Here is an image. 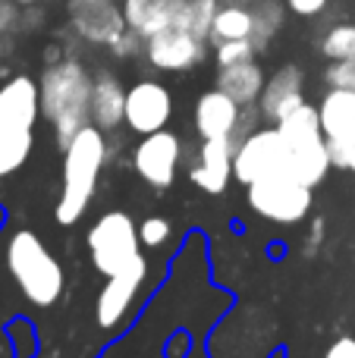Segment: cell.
<instances>
[{
	"mask_svg": "<svg viewBox=\"0 0 355 358\" xmlns=\"http://www.w3.org/2000/svg\"><path fill=\"white\" fill-rule=\"evenodd\" d=\"M92 88L94 76H88V69L79 60H69V57L50 63L41 73V82H38L41 113L50 120L63 148L92 120Z\"/></svg>",
	"mask_w": 355,
	"mask_h": 358,
	"instance_id": "1",
	"label": "cell"
},
{
	"mask_svg": "<svg viewBox=\"0 0 355 358\" xmlns=\"http://www.w3.org/2000/svg\"><path fill=\"white\" fill-rule=\"evenodd\" d=\"M41 92L29 76H13L0 85V176H10L29 161Z\"/></svg>",
	"mask_w": 355,
	"mask_h": 358,
	"instance_id": "2",
	"label": "cell"
},
{
	"mask_svg": "<svg viewBox=\"0 0 355 358\" xmlns=\"http://www.w3.org/2000/svg\"><path fill=\"white\" fill-rule=\"evenodd\" d=\"M107 145L98 126H82L66 145L63 155V195L57 201V220L63 227L75 223L85 214L88 201L98 185V173L104 167Z\"/></svg>",
	"mask_w": 355,
	"mask_h": 358,
	"instance_id": "3",
	"label": "cell"
},
{
	"mask_svg": "<svg viewBox=\"0 0 355 358\" xmlns=\"http://www.w3.org/2000/svg\"><path fill=\"white\" fill-rule=\"evenodd\" d=\"M6 267L16 280L19 292L38 308H48L63 292V267L44 248V242L29 229H19L6 245Z\"/></svg>",
	"mask_w": 355,
	"mask_h": 358,
	"instance_id": "4",
	"label": "cell"
},
{
	"mask_svg": "<svg viewBox=\"0 0 355 358\" xmlns=\"http://www.w3.org/2000/svg\"><path fill=\"white\" fill-rule=\"evenodd\" d=\"M138 227L129 214L123 210H107L88 229V252H92V264L98 273L113 277L123 271L132 258H138Z\"/></svg>",
	"mask_w": 355,
	"mask_h": 358,
	"instance_id": "5",
	"label": "cell"
},
{
	"mask_svg": "<svg viewBox=\"0 0 355 358\" xmlns=\"http://www.w3.org/2000/svg\"><path fill=\"white\" fill-rule=\"evenodd\" d=\"M252 210L270 223H299L312 210V185L299 182L293 173H274L245 185Z\"/></svg>",
	"mask_w": 355,
	"mask_h": 358,
	"instance_id": "6",
	"label": "cell"
},
{
	"mask_svg": "<svg viewBox=\"0 0 355 358\" xmlns=\"http://www.w3.org/2000/svg\"><path fill=\"white\" fill-rule=\"evenodd\" d=\"M289 170V145L280 136V129H258L245 136L236 145L233 155V176L242 185H252L258 179H268L274 173H287Z\"/></svg>",
	"mask_w": 355,
	"mask_h": 358,
	"instance_id": "7",
	"label": "cell"
},
{
	"mask_svg": "<svg viewBox=\"0 0 355 358\" xmlns=\"http://www.w3.org/2000/svg\"><path fill=\"white\" fill-rule=\"evenodd\" d=\"M66 13L73 29L92 44H107L110 48L129 29L123 6H117V0H69Z\"/></svg>",
	"mask_w": 355,
	"mask_h": 358,
	"instance_id": "8",
	"label": "cell"
},
{
	"mask_svg": "<svg viewBox=\"0 0 355 358\" xmlns=\"http://www.w3.org/2000/svg\"><path fill=\"white\" fill-rule=\"evenodd\" d=\"M145 273H148V264H145V258L138 255V258H132L123 271L107 277V286L101 289L98 305H94V321H98L104 330L117 327V324L126 317L132 299L138 296V286L145 283Z\"/></svg>",
	"mask_w": 355,
	"mask_h": 358,
	"instance_id": "9",
	"label": "cell"
},
{
	"mask_svg": "<svg viewBox=\"0 0 355 358\" xmlns=\"http://www.w3.org/2000/svg\"><path fill=\"white\" fill-rule=\"evenodd\" d=\"M145 54L157 69L167 73H186L195 63H201L205 57V41L195 38L192 31L180 29V25H167V29L154 31L151 38H145Z\"/></svg>",
	"mask_w": 355,
	"mask_h": 358,
	"instance_id": "10",
	"label": "cell"
},
{
	"mask_svg": "<svg viewBox=\"0 0 355 358\" xmlns=\"http://www.w3.org/2000/svg\"><path fill=\"white\" fill-rule=\"evenodd\" d=\"M173 110V98L161 82H136L126 92V126L138 136H151L161 132Z\"/></svg>",
	"mask_w": 355,
	"mask_h": 358,
	"instance_id": "11",
	"label": "cell"
},
{
	"mask_svg": "<svg viewBox=\"0 0 355 358\" xmlns=\"http://www.w3.org/2000/svg\"><path fill=\"white\" fill-rule=\"evenodd\" d=\"M138 176L145 182L157 185V189H167L176 176V164H180V138L173 132H151L138 142L136 155H132Z\"/></svg>",
	"mask_w": 355,
	"mask_h": 358,
	"instance_id": "12",
	"label": "cell"
},
{
	"mask_svg": "<svg viewBox=\"0 0 355 358\" xmlns=\"http://www.w3.org/2000/svg\"><path fill=\"white\" fill-rule=\"evenodd\" d=\"M239 123H242V110L220 88H214V92L201 94L195 101V129H198L201 138H233L239 145L236 138Z\"/></svg>",
	"mask_w": 355,
	"mask_h": 358,
	"instance_id": "13",
	"label": "cell"
},
{
	"mask_svg": "<svg viewBox=\"0 0 355 358\" xmlns=\"http://www.w3.org/2000/svg\"><path fill=\"white\" fill-rule=\"evenodd\" d=\"M233 155H236V142L233 138H205L201 157L192 167V182L198 189L211 192V195L224 192L233 176Z\"/></svg>",
	"mask_w": 355,
	"mask_h": 358,
	"instance_id": "14",
	"label": "cell"
},
{
	"mask_svg": "<svg viewBox=\"0 0 355 358\" xmlns=\"http://www.w3.org/2000/svg\"><path fill=\"white\" fill-rule=\"evenodd\" d=\"M261 113L268 120H280L287 117L289 110L302 104V69L299 66H280L268 82H264V92H261Z\"/></svg>",
	"mask_w": 355,
	"mask_h": 358,
	"instance_id": "15",
	"label": "cell"
},
{
	"mask_svg": "<svg viewBox=\"0 0 355 358\" xmlns=\"http://www.w3.org/2000/svg\"><path fill=\"white\" fill-rule=\"evenodd\" d=\"M92 123L104 129H117L126 123V88L113 73H98L92 88Z\"/></svg>",
	"mask_w": 355,
	"mask_h": 358,
	"instance_id": "16",
	"label": "cell"
},
{
	"mask_svg": "<svg viewBox=\"0 0 355 358\" xmlns=\"http://www.w3.org/2000/svg\"><path fill=\"white\" fill-rule=\"evenodd\" d=\"M324 138H355V88H331L318 107Z\"/></svg>",
	"mask_w": 355,
	"mask_h": 358,
	"instance_id": "17",
	"label": "cell"
},
{
	"mask_svg": "<svg viewBox=\"0 0 355 358\" xmlns=\"http://www.w3.org/2000/svg\"><path fill=\"white\" fill-rule=\"evenodd\" d=\"M264 73L255 60L245 63H233V66H220L217 69V88L226 92L239 107L242 104H255L264 92Z\"/></svg>",
	"mask_w": 355,
	"mask_h": 358,
	"instance_id": "18",
	"label": "cell"
},
{
	"mask_svg": "<svg viewBox=\"0 0 355 358\" xmlns=\"http://www.w3.org/2000/svg\"><path fill=\"white\" fill-rule=\"evenodd\" d=\"M176 10H180V0H123L126 25L142 38H151L154 31L173 25Z\"/></svg>",
	"mask_w": 355,
	"mask_h": 358,
	"instance_id": "19",
	"label": "cell"
},
{
	"mask_svg": "<svg viewBox=\"0 0 355 358\" xmlns=\"http://www.w3.org/2000/svg\"><path fill=\"white\" fill-rule=\"evenodd\" d=\"M277 129H280V136L287 138L289 151L305 148V145L324 142V129H321V113H318V107L305 104V101H302L296 110H289L287 117L277 120Z\"/></svg>",
	"mask_w": 355,
	"mask_h": 358,
	"instance_id": "20",
	"label": "cell"
},
{
	"mask_svg": "<svg viewBox=\"0 0 355 358\" xmlns=\"http://www.w3.org/2000/svg\"><path fill=\"white\" fill-rule=\"evenodd\" d=\"M331 167H333V161H331V151H327V138L318 145H305V148L289 151V173L299 179V182L312 185V189L327 176Z\"/></svg>",
	"mask_w": 355,
	"mask_h": 358,
	"instance_id": "21",
	"label": "cell"
},
{
	"mask_svg": "<svg viewBox=\"0 0 355 358\" xmlns=\"http://www.w3.org/2000/svg\"><path fill=\"white\" fill-rule=\"evenodd\" d=\"M249 13H252V35H249V41L255 44V50H264L270 44V38L280 31L287 10H283L280 0H255V3L249 6Z\"/></svg>",
	"mask_w": 355,
	"mask_h": 358,
	"instance_id": "22",
	"label": "cell"
},
{
	"mask_svg": "<svg viewBox=\"0 0 355 358\" xmlns=\"http://www.w3.org/2000/svg\"><path fill=\"white\" fill-rule=\"evenodd\" d=\"M217 10H220V0H180V10H176V16H173V25H180V29L192 31L195 38L208 41Z\"/></svg>",
	"mask_w": 355,
	"mask_h": 358,
	"instance_id": "23",
	"label": "cell"
},
{
	"mask_svg": "<svg viewBox=\"0 0 355 358\" xmlns=\"http://www.w3.org/2000/svg\"><path fill=\"white\" fill-rule=\"evenodd\" d=\"M252 35V13L249 6H233V3H220L217 16L211 25V41H236V38H249Z\"/></svg>",
	"mask_w": 355,
	"mask_h": 358,
	"instance_id": "24",
	"label": "cell"
},
{
	"mask_svg": "<svg viewBox=\"0 0 355 358\" xmlns=\"http://www.w3.org/2000/svg\"><path fill=\"white\" fill-rule=\"evenodd\" d=\"M321 50L331 60H349V57H355V25H333L327 31Z\"/></svg>",
	"mask_w": 355,
	"mask_h": 358,
	"instance_id": "25",
	"label": "cell"
},
{
	"mask_svg": "<svg viewBox=\"0 0 355 358\" xmlns=\"http://www.w3.org/2000/svg\"><path fill=\"white\" fill-rule=\"evenodd\" d=\"M217 48V66H233V63H245V60H255V44L249 38H236V41H220L214 44Z\"/></svg>",
	"mask_w": 355,
	"mask_h": 358,
	"instance_id": "26",
	"label": "cell"
},
{
	"mask_svg": "<svg viewBox=\"0 0 355 358\" xmlns=\"http://www.w3.org/2000/svg\"><path fill=\"white\" fill-rule=\"evenodd\" d=\"M138 239L151 248L164 245V242L170 239V220H164V217H148V220L138 227Z\"/></svg>",
	"mask_w": 355,
	"mask_h": 358,
	"instance_id": "27",
	"label": "cell"
},
{
	"mask_svg": "<svg viewBox=\"0 0 355 358\" xmlns=\"http://www.w3.org/2000/svg\"><path fill=\"white\" fill-rule=\"evenodd\" d=\"M327 82L331 88H355V57L333 60V66H327Z\"/></svg>",
	"mask_w": 355,
	"mask_h": 358,
	"instance_id": "28",
	"label": "cell"
},
{
	"mask_svg": "<svg viewBox=\"0 0 355 358\" xmlns=\"http://www.w3.org/2000/svg\"><path fill=\"white\" fill-rule=\"evenodd\" d=\"M287 6L293 13H299V16H314V13H321L327 6V0H287Z\"/></svg>",
	"mask_w": 355,
	"mask_h": 358,
	"instance_id": "29",
	"label": "cell"
},
{
	"mask_svg": "<svg viewBox=\"0 0 355 358\" xmlns=\"http://www.w3.org/2000/svg\"><path fill=\"white\" fill-rule=\"evenodd\" d=\"M324 358H355V340L352 336H340V340L324 352Z\"/></svg>",
	"mask_w": 355,
	"mask_h": 358,
	"instance_id": "30",
	"label": "cell"
},
{
	"mask_svg": "<svg viewBox=\"0 0 355 358\" xmlns=\"http://www.w3.org/2000/svg\"><path fill=\"white\" fill-rule=\"evenodd\" d=\"M346 170H352V173H355V138L349 145V161H346Z\"/></svg>",
	"mask_w": 355,
	"mask_h": 358,
	"instance_id": "31",
	"label": "cell"
},
{
	"mask_svg": "<svg viewBox=\"0 0 355 358\" xmlns=\"http://www.w3.org/2000/svg\"><path fill=\"white\" fill-rule=\"evenodd\" d=\"M220 3H233V6H252L255 0H220Z\"/></svg>",
	"mask_w": 355,
	"mask_h": 358,
	"instance_id": "32",
	"label": "cell"
},
{
	"mask_svg": "<svg viewBox=\"0 0 355 358\" xmlns=\"http://www.w3.org/2000/svg\"><path fill=\"white\" fill-rule=\"evenodd\" d=\"M16 3H19V6H35L38 0H16Z\"/></svg>",
	"mask_w": 355,
	"mask_h": 358,
	"instance_id": "33",
	"label": "cell"
},
{
	"mask_svg": "<svg viewBox=\"0 0 355 358\" xmlns=\"http://www.w3.org/2000/svg\"><path fill=\"white\" fill-rule=\"evenodd\" d=\"M3 3H6V0H0V6H3Z\"/></svg>",
	"mask_w": 355,
	"mask_h": 358,
	"instance_id": "34",
	"label": "cell"
}]
</instances>
